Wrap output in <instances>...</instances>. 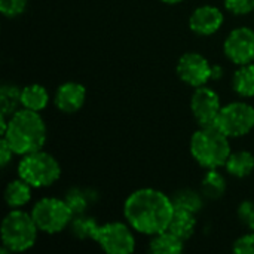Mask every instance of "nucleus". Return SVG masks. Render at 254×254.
<instances>
[{"instance_id": "f257e3e1", "label": "nucleus", "mask_w": 254, "mask_h": 254, "mask_svg": "<svg viewBox=\"0 0 254 254\" xmlns=\"http://www.w3.org/2000/svg\"><path fill=\"white\" fill-rule=\"evenodd\" d=\"M173 214L171 198L150 188L132 192L124 204V216L128 225L143 235L153 237L167 231Z\"/></svg>"}, {"instance_id": "f03ea898", "label": "nucleus", "mask_w": 254, "mask_h": 254, "mask_svg": "<svg viewBox=\"0 0 254 254\" xmlns=\"http://www.w3.org/2000/svg\"><path fill=\"white\" fill-rule=\"evenodd\" d=\"M3 137L15 155L25 156L42 150L46 141V125L39 112L22 107L9 118Z\"/></svg>"}, {"instance_id": "7ed1b4c3", "label": "nucleus", "mask_w": 254, "mask_h": 254, "mask_svg": "<svg viewBox=\"0 0 254 254\" xmlns=\"http://www.w3.org/2000/svg\"><path fill=\"white\" fill-rule=\"evenodd\" d=\"M190 153L205 170L225 167L231 152L229 137L217 125L201 127L190 138Z\"/></svg>"}, {"instance_id": "20e7f679", "label": "nucleus", "mask_w": 254, "mask_h": 254, "mask_svg": "<svg viewBox=\"0 0 254 254\" xmlns=\"http://www.w3.org/2000/svg\"><path fill=\"white\" fill-rule=\"evenodd\" d=\"M37 225L34 223L31 214L13 208L1 222V243L7 252L21 253L31 249L37 238Z\"/></svg>"}, {"instance_id": "39448f33", "label": "nucleus", "mask_w": 254, "mask_h": 254, "mask_svg": "<svg viewBox=\"0 0 254 254\" xmlns=\"http://www.w3.org/2000/svg\"><path fill=\"white\" fill-rule=\"evenodd\" d=\"M60 176L61 167L58 161L43 150L25 155L18 164V177L36 189L54 185Z\"/></svg>"}, {"instance_id": "423d86ee", "label": "nucleus", "mask_w": 254, "mask_h": 254, "mask_svg": "<svg viewBox=\"0 0 254 254\" xmlns=\"http://www.w3.org/2000/svg\"><path fill=\"white\" fill-rule=\"evenodd\" d=\"M30 214L39 231L49 235L64 231L73 220L70 207L64 199L58 198H42L34 204Z\"/></svg>"}, {"instance_id": "0eeeda50", "label": "nucleus", "mask_w": 254, "mask_h": 254, "mask_svg": "<svg viewBox=\"0 0 254 254\" xmlns=\"http://www.w3.org/2000/svg\"><path fill=\"white\" fill-rule=\"evenodd\" d=\"M216 125L229 138L243 137L254 128V107L244 101L229 103L220 109Z\"/></svg>"}, {"instance_id": "6e6552de", "label": "nucleus", "mask_w": 254, "mask_h": 254, "mask_svg": "<svg viewBox=\"0 0 254 254\" xmlns=\"http://www.w3.org/2000/svg\"><path fill=\"white\" fill-rule=\"evenodd\" d=\"M92 240L109 254H129L135 250V240L129 228L121 222L97 225Z\"/></svg>"}, {"instance_id": "1a4fd4ad", "label": "nucleus", "mask_w": 254, "mask_h": 254, "mask_svg": "<svg viewBox=\"0 0 254 254\" xmlns=\"http://www.w3.org/2000/svg\"><path fill=\"white\" fill-rule=\"evenodd\" d=\"M225 55L237 65L250 64L254 61V30L249 27L234 28L223 45Z\"/></svg>"}, {"instance_id": "9d476101", "label": "nucleus", "mask_w": 254, "mask_h": 254, "mask_svg": "<svg viewBox=\"0 0 254 254\" xmlns=\"http://www.w3.org/2000/svg\"><path fill=\"white\" fill-rule=\"evenodd\" d=\"M177 74L186 85L199 88L211 79V65L201 54L186 52L177 63Z\"/></svg>"}, {"instance_id": "9b49d317", "label": "nucleus", "mask_w": 254, "mask_h": 254, "mask_svg": "<svg viewBox=\"0 0 254 254\" xmlns=\"http://www.w3.org/2000/svg\"><path fill=\"white\" fill-rule=\"evenodd\" d=\"M220 98L217 92L208 86L195 88L190 98V110L198 121L199 127L214 125L216 119L220 113Z\"/></svg>"}, {"instance_id": "f8f14e48", "label": "nucleus", "mask_w": 254, "mask_h": 254, "mask_svg": "<svg viewBox=\"0 0 254 254\" xmlns=\"http://www.w3.org/2000/svg\"><path fill=\"white\" fill-rule=\"evenodd\" d=\"M223 21H225L223 12L219 7L211 4H204L192 12L189 18V27L198 36H211L220 30Z\"/></svg>"}, {"instance_id": "ddd939ff", "label": "nucleus", "mask_w": 254, "mask_h": 254, "mask_svg": "<svg viewBox=\"0 0 254 254\" xmlns=\"http://www.w3.org/2000/svg\"><path fill=\"white\" fill-rule=\"evenodd\" d=\"M85 98L86 89L83 88V85L77 82H65L58 86L54 97V103L60 112L70 115L82 109V106L85 104Z\"/></svg>"}, {"instance_id": "4468645a", "label": "nucleus", "mask_w": 254, "mask_h": 254, "mask_svg": "<svg viewBox=\"0 0 254 254\" xmlns=\"http://www.w3.org/2000/svg\"><path fill=\"white\" fill-rule=\"evenodd\" d=\"M226 171L232 177L244 179L254 171V155L247 150H238L229 155L226 164Z\"/></svg>"}, {"instance_id": "2eb2a0df", "label": "nucleus", "mask_w": 254, "mask_h": 254, "mask_svg": "<svg viewBox=\"0 0 254 254\" xmlns=\"http://www.w3.org/2000/svg\"><path fill=\"white\" fill-rule=\"evenodd\" d=\"M195 229H196V217L193 213L185 210H174L173 219L167 231H170L180 240L186 241L193 235Z\"/></svg>"}, {"instance_id": "dca6fc26", "label": "nucleus", "mask_w": 254, "mask_h": 254, "mask_svg": "<svg viewBox=\"0 0 254 254\" xmlns=\"http://www.w3.org/2000/svg\"><path fill=\"white\" fill-rule=\"evenodd\" d=\"M185 249V241L171 234L170 231H164L161 234L153 235L149 243V250L153 254H179Z\"/></svg>"}, {"instance_id": "f3484780", "label": "nucleus", "mask_w": 254, "mask_h": 254, "mask_svg": "<svg viewBox=\"0 0 254 254\" xmlns=\"http://www.w3.org/2000/svg\"><path fill=\"white\" fill-rule=\"evenodd\" d=\"M48 103H49V94L42 85L33 83L21 89V106L24 109L40 112L46 109Z\"/></svg>"}, {"instance_id": "a211bd4d", "label": "nucleus", "mask_w": 254, "mask_h": 254, "mask_svg": "<svg viewBox=\"0 0 254 254\" xmlns=\"http://www.w3.org/2000/svg\"><path fill=\"white\" fill-rule=\"evenodd\" d=\"M4 201L10 208H19L31 199V186L22 179L12 180L4 189Z\"/></svg>"}, {"instance_id": "6ab92c4d", "label": "nucleus", "mask_w": 254, "mask_h": 254, "mask_svg": "<svg viewBox=\"0 0 254 254\" xmlns=\"http://www.w3.org/2000/svg\"><path fill=\"white\" fill-rule=\"evenodd\" d=\"M225 192H226V180L223 174L219 173L217 168L208 170L201 182V193L204 195V198L216 201L220 199L225 195Z\"/></svg>"}, {"instance_id": "aec40b11", "label": "nucleus", "mask_w": 254, "mask_h": 254, "mask_svg": "<svg viewBox=\"0 0 254 254\" xmlns=\"http://www.w3.org/2000/svg\"><path fill=\"white\" fill-rule=\"evenodd\" d=\"M234 91L244 98L254 97V64H244L234 73L232 77Z\"/></svg>"}, {"instance_id": "412c9836", "label": "nucleus", "mask_w": 254, "mask_h": 254, "mask_svg": "<svg viewBox=\"0 0 254 254\" xmlns=\"http://www.w3.org/2000/svg\"><path fill=\"white\" fill-rule=\"evenodd\" d=\"M174 210H185L196 214L204 205V195L192 189H182L171 196Z\"/></svg>"}, {"instance_id": "4be33fe9", "label": "nucleus", "mask_w": 254, "mask_h": 254, "mask_svg": "<svg viewBox=\"0 0 254 254\" xmlns=\"http://www.w3.org/2000/svg\"><path fill=\"white\" fill-rule=\"evenodd\" d=\"M0 106H1V116H12L15 115L21 106V89L15 85H4L0 89Z\"/></svg>"}, {"instance_id": "5701e85b", "label": "nucleus", "mask_w": 254, "mask_h": 254, "mask_svg": "<svg viewBox=\"0 0 254 254\" xmlns=\"http://www.w3.org/2000/svg\"><path fill=\"white\" fill-rule=\"evenodd\" d=\"M98 223H97L95 219L80 214V216H76L71 220L70 231L79 240H92V234H94V229H95Z\"/></svg>"}, {"instance_id": "b1692460", "label": "nucleus", "mask_w": 254, "mask_h": 254, "mask_svg": "<svg viewBox=\"0 0 254 254\" xmlns=\"http://www.w3.org/2000/svg\"><path fill=\"white\" fill-rule=\"evenodd\" d=\"M64 201L67 202V205L70 207L73 216H80L88 210L89 201H88V195L80 190V189H71L65 193Z\"/></svg>"}, {"instance_id": "393cba45", "label": "nucleus", "mask_w": 254, "mask_h": 254, "mask_svg": "<svg viewBox=\"0 0 254 254\" xmlns=\"http://www.w3.org/2000/svg\"><path fill=\"white\" fill-rule=\"evenodd\" d=\"M27 3L28 0H0V12L7 18L19 16L25 10Z\"/></svg>"}, {"instance_id": "a878e982", "label": "nucleus", "mask_w": 254, "mask_h": 254, "mask_svg": "<svg viewBox=\"0 0 254 254\" xmlns=\"http://www.w3.org/2000/svg\"><path fill=\"white\" fill-rule=\"evenodd\" d=\"M238 219L244 228L249 231H254V202L244 201L238 207Z\"/></svg>"}, {"instance_id": "bb28decb", "label": "nucleus", "mask_w": 254, "mask_h": 254, "mask_svg": "<svg viewBox=\"0 0 254 254\" xmlns=\"http://www.w3.org/2000/svg\"><path fill=\"white\" fill-rule=\"evenodd\" d=\"M225 7L234 15H247L254 10V0H225Z\"/></svg>"}, {"instance_id": "cd10ccee", "label": "nucleus", "mask_w": 254, "mask_h": 254, "mask_svg": "<svg viewBox=\"0 0 254 254\" xmlns=\"http://www.w3.org/2000/svg\"><path fill=\"white\" fill-rule=\"evenodd\" d=\"M232 250L237 254H254V232H249L240 237L234 243Z\"/></svg>"}, {"instance_id": "c85d7f7f", "label": "nucleus", "mask_w": 254, "mask_h": 254, "mask_svg": "<svg viewBox=\"0 0 254 254\" xmlns=\"http://www.w3.org/2000/svg\"><path fill=\"white\" fill-rule=\"evenodd\" d=\"M12 155H13V150L9 146V143L6 141V138L3 137L0 141V165H1V168H4L12 161Z\"/></svg>"}, {"instance_id": "c756f323", "label": "nucleus", "mask_w": 254, "mask_h": 254, "mask_svg": "<svg viewBox=\"0 0 254 254\" xmlns=\"http://www.w3.org/2000/svg\"><path fill=\"white\" fill-rule=\"evenodd\" d=\"M222 76H223V68H222V65H217V64L211 65V79L219 80V79H222Z\"/></svg>"}, {"instance_id": "7c9ffc66", "label": "nucleus", "mask_w": 254, "mask_h": 254, "mask_svg": "<svg viewBox=\"0 0 254 254\" xmlns=\"http://www.w3.org/2000/svg\"><path fill=\"white\" fill-rule=\"evenodd\" d=\"M161 1H164V3H167V4H176V3H180V1H183V0H161Z\"/></svg>"}]
</instances>
